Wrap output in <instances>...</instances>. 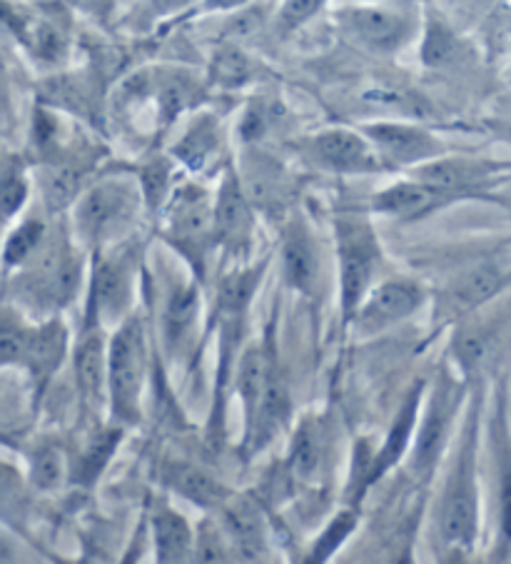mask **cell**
I'll return each instance as SVG.
<instances>
[{
    "label": "cell",
    "instance_id": "obj_1",
    "mask_svg": "<svg viewBox=\"0 0 511 564\" xmlns=\"http://www.w3.org/2000/svg\"><path fill=\"white\" fill-rule=\"evenodd\" d=\"M148 368L143 319L132 317L120 327L108 347V392L112 410L122 420H138V400Z\"/></svg>",
    "mask_w": 511,
    "mask_h": 564
},
{
    "label": "cell",
    "instance_id": "obj_2",
    "mask_svg": "<svg viewBox=\"0 0 511 564\" xmlns=\"http://www.w3.org/2000/svg\"><path fill=\"white\" fill-rule=\"evenodd\" d=\"M337 248L339 278H343V313L349 323L357 307L365 303L369 282L380 262V246L367 223L343 220L337 223Z\"/></svg>",
    "mask_w": 511,
    "mask_h": 564
},
{
    "label": "cell",
    "instance_id": "obj_3",
    "mask_svg": "<svg viewBox=\"0 0 511 564\" xmlns=\"http://www.w3.org/2000/svg\"><path fill=\"white\" fill-rule=\"evenodd\" d=\"M138 208V195L122 183H102L78 205V230L83 238L102 240L128 225Z\"/></svg>",
    "mask_w": 511,
    "mask_h": 564
},
{
    "label": "cell",
    "instance_id": "obj_4",
    "mask_svg": "<svg viewBox=\"0 0 511 564\" xmlns=\"http://www.w3.org/2000/svg\"><path fill=\"white\" fill-rule=\"evenodd\" d=\"M479 507H477V487H475V467L471 455L461 459L457 475L452 479L447 502L442 512V532L452 547H469L477 538Z\"/></svg>",
    "mask_w": 511,
    "mask_h": 564
},
{
    "label": "cell",
    "instance_id": "obj_5",
    "mask_svg": "<svg viewBox=\"0 0 511 564\" xmlns=\"http://www.w3.org/2000/svg\"><path fill=\"white\" fill-rule=\"evenodd\" d=\"M422 305V288L412 280H390L357 307V327L362 333H380L400 323Z\"/></svg>",
    "mask_w": 511,
    "mask_h": 564
},
{
    "label": "cell",
    "instance_id": "obj_6",
    "mask_svg": "<svg viewBox=\"0 0 511 564\" xmlns=\"http://www.w3.org/2000/svg\"><path fill=\"white\" fill-rule=\"evenodd\" d=\"M170 235L180 250L203 262L205 248L215 240V213L197 193H180L170 215Z\"/></svg>",
    "mask_w": 511,
    "mask_h": 564
},
{
    "label": "cell",
    "instance_id": "obj_7",
    "mask_svg": "<svg viewBox=\"0 0 511 564\" xmlns=\"http://www.w3.org/2000/svg\"><path fill=\"white\" fill-rule=\"evenodd\" d=\"M215 240L222 242L230 250H244L250 246L252 235V213L250 200L244 195V187L238 183V177L227 173L225 183L217 193L215 203Z\"/></svg>",
    "mask_w": 511,
    "mask_h": 564
},
{
    "label": "cell",
    "instance_id": "obj_8",
    "mask_svg": "<svg viewBox=\"0 0 511 564\" xmlns=\"http://www.w3.org/2000/svg\"><path fill=\"white\" fill-rule=\"evenodd\" d=\"M449 197H452V193L439 191V187L422 183V181L396 183L374 197L372 208L382 215H390V218L414 220V218H422V215L442 208Z\"/></svg>",
    "mask_w": 511,
    "mask_h": 564
},
{
    "label": "cell",
    "instance_id": "obj_9",
    "mask_svg": "<svg viewBox=\"0 0 511 564\" xmlns=\"http://www.w3.org/2000/svg\"><path fill=\"white\" fill-rule=\"evenodd\" d=\"M130 303V268L122 258H102L93 278V315L116 319Z\"/></svg>",
    "mask_w": 511,
    "mask_h": 564
},
{
    "label": "cell",
    "instance_id": "obj_10",
    "mask_svg": "<svg viewBox=\"0 0 511 564\" xmlns=\"http://www.w3.org/2000/svg\"><path fill=\"white\" fill-rule=\"evenodd\" d=\"M367 135L387 158L396 163H422V160L437 155V143L420 128L400 123H377L367 128Z\"/></svg>",
    "mask_w": 511,
    "mask_h": 564
},
{
    "label": "cell",
    "instance_id": "obj_11",
    "mask_svg": "<svg viewBox=\"0 0 511 564\" xmlns=\"http://www.w3.org/2000/svg\"><path fill=\"white\" fill-rule=\"evenodd\" d=\"M315 150L322 163L333 167V171L365 173L380 165L365 143V138L349 133V130H327L315 140Z\"/></svg>",
    "mask_w": 511,
    "mask_h": 564
},
{
    "label": "cell",
    "instance_id": "obj_12",
    "mask_svg": "<svg viewBox=\"0 0 511 564\" xmlns=\"http://www.w3.org/2000/svg\"><path fill=\"white\" fill-rule=\"evenodd\" d=\"M347 23L359 41L380 51L396 48L410 33L406 18L394 11H384V8H357V11L347 13Z\"/></svg>",
    "mask_w": 511,
    "mask_h": 564
},
{
    "label": "cell",
    "instance_id": "obj_13",
    "mask_svg": "<svg viewBox=\"0 0 511 564\" xmlns=\"http://www.w3.org/2000/svg\"><path fill=\"white\" fill-rule=\"evenodd\" d=\"M494 167L487 165V163H475V160H434V163L422 165L420 171H416V177H420L422 183H430L434 187H439V191H447V193H464L467 187L471 185H479L485 183L487 177L491 175Z\"/></svg>",
    "mask_w": 511,
    "mask_h": 564
},
{
    "label": "cell",
    "instance_id": "obj_14",
    "mask_svg": "<svg viewBox=\"0 0 511 564\" xmlns=\"http://www.w3.org/2000/svg\"><path fill=\"white\" fill-rule=\"evenodd\" d=\"M449 417H452V394L442 392L439 398H434L427 417H424L420 435H416L414 469H420V473H430L432 465L437 463L444 437H447Z\"/></svg>",
    "mask_w": 511,
    "mask_h": 564
},
{
    "label": "cell",
    "instance_id": "obj_15",
    "mask_svg": "<svg viewBox=\"0 0 511 564\" xmlns=\"http://www.w3.org/2000/svg\"><path fill=\"white\" fill-rule=\"evenodd\" d=\"M290 412L287 390L278 378H270L268 390H264L258 410H254L252 420L248 422V437L254 449L268 445V442L278 435L280 427L285 425Z\"/></svg>",
    "mask_w": 511,
    "mask_h": 564
},
{
    "label": "cell",
    "instance_id": "obj_16",
    "mask_svg": "<svg viewBox=\"0 0 511 564\" xmlns=\"http://www.w3.org/2000/svg\"><path fill=\"white\" fill-rule=\"evenodd\" d=\"M507 282L509 278L499 268L481 265L454 282L447 295L449 307L459 310V313H469V310L485 305L487 300L494 297Z\"/></svg>",
    "mask_w": 511,
    "mask_h": 564
},
{
    "label": "cell",
    "instance_id": "obj_17",
    "mask_svg": "<svg viewBox=\"0 0 511 564\" xmlns=\"http://www.w3.org/2000/svg\"><path fill=\"white\" fill-rule=\"evenodd\" d=\"M282 258H285V278L290 285L300 290V293H312V288H315L317 282L319 262L315 246H312L309 240V232L302 228V225H295V228L287 232Z\"/></svg>",
    "mask_w": 511,
    "mask_h": 564
},
{
    "label": "cell",
    "instance_id": "obj_18",
    "mask_svg": "<svg viewBox=\"0 0 511 564\" xmlns=\"http://www.w3.org/2000/svg\"><path fill=\"white\" fill-rule=\"evenodd\" d=\"M225 524L232 542L238 544V550L244 557H258L264 547V522L258 505L248 500V497L232 500L225 510Z\"/></svg>",
    "mask_w": 511,
    "mask_h": 564
},
{
    "label": "cell",
    "instance_id": "obj_19",
    "mask_svg": "<svg viewBox=\"0 0 511 564\" xmlns=\"http://www.w3.org/2000/svg\"><path fill=\"white\" fill-rule=\"evenodd\" d=\"M75 375L78 384L88 400H102V390L108 384V352L106 343L98 333H88L75 352Z\"/></svg>",
    "mask_w": 511,
    "mask_h": 564
},
{
    "label": "cell",
    "instance_id": "obj_20",
    "mask_svg": "<svg viewBox=\"0 0 511 564\" xmlns=\"http://www.w3.org/2000/svg\"><path fill=\"white\" fill-rule=\"evenodd\" d=\"M163 477L175 492L203 507L220 505L227 495L225 487L217 482L213 475H207L205 469L193 467V465H183V463L167 465Z\"/></svg>",
    "mask_w": 511,
    "mask_h": 564
},
{
    "label": "cell",
    "instance_id": "obj_21",
    "mask_svg": "<svg viewBox=\"0 0 511 564\" xmlns=\"http://www.w3.org/2000/svg\"><path fill=\"white\" fill-rule=\"evenodd\" d=\"M65 355V327L61 323H48L43 327H35L28 343L25 352V368H31L35 378H51L58 370Z\"/></svg>",
    "mask_w": 511,
    "mask_h": 564
},
{
    "label": "cell",
    "instance_id": "obj_22",
    "mask_svg": "<svg viewBox=\"0 0 511 564\" xmlns=\"http://www.w3.org/2000/svg\"><path fill=\"white\" fill-rule=\"evenodd\" d=\"M155 552L160 562H183L193 552V532L185 517L163 507L155 514Z\"/></svg>",
    "mask_w": 511,
    "mask_h": 564
},
{
    "label": "cell",
    "instance_id": "obj_23",
    "mask_svg": "<svg viewBox=\"0 0 511 564\" xmlns=\"http://www.w3.org/2000/svg\"><path fill=\"white\" fill-rule=\"evenodd\" d=\"M416 410H420V392H414L410 400H406V405L402 408L400 417L390 430V437H387L382 453L377 455V463L374 469L369 473V482H374V479H380L382 473H387L396 459L402 457L404 447L410 445V437H412V430H414V422H416ZM367 482V485H369Z\"/></svg>",
    "mask_w": 511,
    "mask_h": 564
},
{
    "label": "cell",
    "instance_id": "obj_24",
    "mask_svg": "<svg viewBox=\"0 0 511 564\" xmlns=\"http://www.w3.org/2000/svg\"><path fill=\"white\" fill-rule=\"evenodd\" d=\"M268 382H270V368L262 350L254 347V350L244 352L240 362V375H238V390L244 402V410H248V422L252 420L254 410H258L262 394L268 390Z\"/></svg>",
    "mask_w": 511,
    "mask_h": 564
},
{
    "label": "cell",
    "instance_id": "obj_25",
    "mask_svg": "<svg viewBox=\"0 0 511 564\" xmlns=\"http://www.w3.org/2000/svg\"><path fill=\"white\" fill-rule=\"evenodd\" d=\"M33 327L21 323L11 310L0 307V368L3 365H23Z\"/></svg>",
    "mask_w": 511,
    "mask_h": 564
},
{
    "label": "cell",
    "instance_id": "obj_26",
    "mask_svg": "<svg viewBox=\"0 0 511 564\" xmlns=\"http://www.w3.org/2000/svg\"><path fill=\"white\" fill-rule=\"evenodd\" d=\"M322 465V437L315 422H305L297 430V437L292 442V473L300 479H312L319 473Z\"/></svg>",
    "mask_w": 511,
    "mask_h": 564
},
{
    "label": "cell",
    "instance_id": "obj_27",
    "mask_svg": "<svg viewBox=\"0 0 511 564\" xmlns=\"http://www.w3.org/2000/svg\"><path fill=\"white\" fill-rule=\"evenodd\" d=\"M260 282V272L258 270H248V272H235V275L225 278L220 285V295H217V307L220 313L227 317H238L244 313L250 297L254 293V285Z\"/></svg>",
    "mask_w": 511,
    "mask_h": 564
},
{
    "label": "cell",
    "instance_id": "obj_28",
    "mask_svg": "<svg viewBox=\"0 0 511 564\" xmlns=\"http://www.w3.org/2000/svg\"><path fill=\"white\" fill-rule=\"evenodd\" d=\"M25 487L11 465L0 463V520L21 522L25 517Z\"/></svg>",
    "mask_w": 511,
    "mask_h": 564
},
{
    "label": "cell",
    "instance_id": "obj_29",
    "mask_svg": "<svg viewBox=\"0 0 511 564\" xmlns=\"http://www.w3.org/2000/svg\"><path fill=\"white\" fill-rule=\"evenodd\" d=\"M43 238H45L43 223H37V220L23 223L21 228L13 230V235L6 242V250H3V262H6V265L8 268L23 265V262L31 258L37 248H41Z\"/></svg>",
    "mask_w": 511,
    "mask_h": 564
},
{
    "label": "cell",
    "instance_id": "obj_30",
    "mask_svg": "<svg viewBox=\"0 0 511 564\" xmlns=\"http://www.w3.org/2000/svg\"><path fill=\"white\" fill-rule=\"evenodd\" d=\"M197 315V293L195 290H183L173 300H170L167 313H165V325H167V337L170 343L185 340V335L191 333L195 325Z\"/></svg>",
    "mask_w": 511,
    "mask_h": 564
},
{
    "label": "cell",
    "instance_id": "obj_31",
    "mask_svg": "<svg viewBox=\"0 0 511 564\" xmlns=\"http://www.w3.org/2000/svg\"><path fill=\"white\" fill-rule=\"evenodd\" d=\"M80 187V173L70 165H55L45 173L43 181V191H45V200L53 210L65 208L75 195H78Z\"/></svg>",
    "mask_w": 511,
    "mask_h": 564
},
{
    "label": "cell",
    "instance_id": "obj_32",
    "mask_svg": "<svg viewBox=\"0 0 511 564\" xmlns=\"http://www.w3.org/2000/svg\"><path fill=\"white\" fill-rule=\"evenodd\" d=\"M248 200L252 197L254 203H260L262 208H274L285 200V185L282 177L272 167H258V171L248 173V187H244Z\"/></svg>",
    "mask_w": 511,
    "mask_h": 564
},
{
    "label": "cell",
    "instance_id": "obj_33",
    "mask_svg": "<svg viewBox=\"0 0 511 564\" xmlns=\"http://www.w3.org/2000/svg\"><path fill=\"white\" fill-rule=\"evenodd\" d=\"M28 197V183L18 167L0 173V225H6L23 208Z\"/></svg>",
    "mask_w": 511,
    "mask_h": 564
},
{
    "label": "cell",
    "instance_id": "obj_34",
    "mask_svg": "<svg viewBox=\"0 0 511 564\" xmlns=\"http://www.w3.org/2000/svg\"><path fill=\"white\" fill-rule=\"evenodd\" d=\"M65 477V459L61 449L45 447L33 459V485L41 490H55Z\"/></svg>",
    "mask_w": 511,
    "mask_h": 564
},
{
    "label": "cell",
    "instance_id": "obj_35",
    "mask_svg": "<svg viewBox=\"0 0 511 564\" xmlns=\"http://www.w3.org/2000/svg\"><path fill=\"white\" fill-rule=\"evenodd\" d=\"M213 148H215V128L210 123H200L185 135L183 145L177 148V155L183 158L187 165L200 167L207 160V155L213 153Z\"/></svg>",
    "mask_w": 511,
    "mask_h": 564
},
{
    "label": "cell",
    "instance_id": "obj_36",
    "mask_svg": "<svg viewBox=\"0 0 511 564\" xmlns=\"http://www.w3.org/2000/svg\"><path fill=\"white\" fill-rule=\"evenodd\" d=\"M457 37L452 35V31L447 25L442 23H432L430 25V33H427V41H424V63L427 65H444L454 58V53H457Z\"/></svg>",
    "mask_w": 511,
    "mask_h": 564
},
{
    "label": "cell",
    "instance_id": "obj_37",
    "mask_svg": "<svg viewBox=\"0 0 511 564\" xmlns=\"http://www.w3.org/2000/svg\"><path fill=\"white\" fill-rule=\"evenodd\" d=\"M355 524H357V520H355L352 512L337 514L335 520L329 522V528L322 532V538L317 540L315 552H312V560L325 562L329 554H333L339 547V544H343L349 538V532L355 530Z\"/></svg>",
    "mask_w": 511,
    "mask_h": 564
},
{
    "label": "cell",
    "instance_id": "obj_38",
    "mask_svg": "<svg viewBox=\"0 0 511 564\" xmlns=\"http://www.w3.org/2000/svg\"><path fill=\"white\" fill-rule=\"evenodd\" d=\"M116 437L118 435H108V440H98L96 445H93L88 453H85V457H83V477L93 479L100 473L102 465L108 463L112 447H116Z\"/></svg>",
    "mask_w": 511,
    "mask_h": 564
},
{
    "label": "cell",
    "instance_id": "obj_39",
    "mask_svg": "<svg viewBox=\"0 0 511 564\" xmlns=\"http://www.w3.org/2000/svg\"><path fill=\"white\" fill-rule=\"evenodd\" d=\"M322 6H325V0H287L285 8H282V23L287 28H297L315 15Z\"/></svg>",
    "mask_w": 511,
    "mask_h": 564
},
{
    "label": "cell",
    "instance_id": "obj_40",
    "mask_svg": "<svg viewBox=\"0 0 511 564\" xmlns=\"http://www.w3.org/2000/svg\"><path fill=\"white\" fill-rule=\"evenodd\" d=\"M217 70H220V78L227 83H238L244 78V73H248V65L240 58L238 53H227L217 63Z\"/></svg>",
    "mask_w": 511,
    "mask_h": 564
},
{
    "label": "cell",
    "instance_id": "obj_41",
    "mask_svg": "<svg viewBox=\"0 0 511 564\" xmlns=\"http://www.w3.org/2000/svg\"><path fill=\"white\" fill-rule=\"evenodd\" d=\"M501 532L511 540V459L504 467V479H501Z\"/></svg>",
    "mask_w": 511,
    "mask_h": 564
},
{
    "label": "cell",
    "instance_id": "obj_42",
    "mask_svg": "<svg viewBox=\"0 0 511 564\" xmlns=\"http://www.w3.org/2000/svg\"><path fill=\"white\" fill-rule=\"evenodd\" d=\"M165 183H167V173H165L163 165L148 167L145 175H143V185H145V193L150 197V203H157L160 197H163Z\"/></svg>",
    "mask_w": 511,
    "mask_h": 564
},
{
    "label": "cell",
    "instance_id": "obj_43",
    "mask_svg": "<svg viewBox=\"0 0 511 564\" xmlns=\"http://www.w3.org/2000/svg\"><path fill=\"white\" fill-rule=\"evenodd\" d=\"M485 350H487L485 335H477V333L461 335V340H459V355H461L464 362H477L479 357L485 355Z\"/></svg>",
    "mask_w": 511,
    "mask_h": 564
},
{
    "label": "cell",
    "instance_id": "obj_44",
    "mask_svg": "<svg viewBox=\"0 0 511 564\" xmlns=\"http://www.w3.org/2000/svg\"><path fill=\"white\" fill-rule=\"evenodd\" d=\"M75 3L83 6L85 11H90V13H102L110 6V0H75Z\"/></svg>",
    "mask_w": 511,
    "mask_h": 564
},
{
    "label": "cell",
    "instance_id": "obj_45",
    "mask_svg": "<svg viewBox=\"0 0 511 564\" xmlns=\"http://www.w3.org/2000/svg\"><path fill=\"white\" fill-rule=\"evenodd\" d=\"M248 0H207V8H238V6H244Z\"/></svg>",
    "mask_w": 511,
    "mask_h": 564
},
{
    "label": "cell",
    "instance_id": "obj_46",
    "mask_svg": "<svg viewBox=\"0 0 511 564\" xmlns=\"http://www.w3.org/2000/svg\"><path fill=\"white\" fill-rule=\"evenodd\" d=\"M160 3H163L165 8H177V6H185V3H191V0H160Z\"/></svg>",
    "mask_w": 511,
    "mask_h": 564
}]
</instances>
